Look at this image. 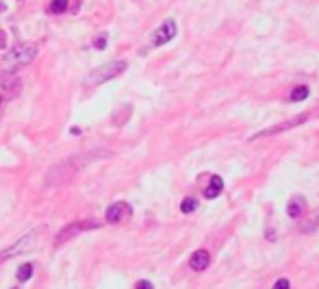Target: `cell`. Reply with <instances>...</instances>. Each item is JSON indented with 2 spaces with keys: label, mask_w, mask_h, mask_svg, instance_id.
<instances>
[{
  "label": "cell",
  "mask_w": 319,
  "mask_h": 289,
  "mask_svg": "<svg viewBox=\"0 0 319 289\" xmlns=\"http://www.w3.org/2000/svg\"><path fill=\"white\" fill-rule=\"evenodd\" d=\"M96 155H76L72 159H65L61 161L57 167H52L50 172H48L46 176V185H61L65 181H70V178L76 174V170H80L82 165H87Z\"/></svg>",
  "instance_id": "cell-1"
},
{
  "label": "cell",
  "mask_w": 319,
  "mask_h": 289,
  "mask_svg": "<svg viewBox=\"0 0 319 289\" xmlns=\"http://www.w3.org/2000/svg\"><path fill=\"white\" fill-rule=\"evenodd\" d=\"M37 57V46L35 43H20L13 50L7 52V57L2 59V72L7 74H15L22 68H26L33 59Z\"/></svg>",
  "instance_id": "cell-2"
},
{
  "label": "cell",
  "mask_w": 319,
  "mask_h": 289,
  "mask_svg": "<svg viewBox=\"0 0 319 289\" xmlns=\"http://www.w3.org/2000/svg\"><path fill=\"white\" fill-rule=\"evenodd\" d=\"M126 68H128V63L122 61V59H118V61H109L100 65V68H96L93 72H89V76H87L85 81H82V87H98L102 85L104 81H111L115 79V76H120L122 72H126Z\"/></svg>",
  "instance_id": "cell-3"
},
{
  "label": "cell",
  "mask_w": 319,
  "mask_h": 289,
  "mask_svg": "<svg viewBox=\"0 0 319 289\" xmlns=\"http://www.w3.org/2000/svg\"><path fill=\"white\" fill-rule=\"evenodd\" d=\"M41 239V231H31L26 233L24 237L20 239V242H15L11 248H7L4 252H0V261H7V259H13L15 254H22V252H29V250L35 246L37 242Z\"/></svg>",
  "instance_id": "cell-4"
},
{
  "label": "cell",
  "mask_w": 319,
  "mask_h": 289,
  "mask_svg": "<svg viewBox=\"0 0 319 289\" xmlns=\"http://www.w3.org/2000/svg\"><path fill=\"white\" fill-rule=\"evenodd\" d=\"M309 118H311L309 113H300V116L291 118V120H287V122H280V124H276V126H272V128H267V130H261V133H256L254 137H250V139H261V137H267V135H276V133H282V130L295 128V126H300L302 122H306Z\"/></svg>",
  "instance_id": "cell-5"
},
{
  "label": "cell",
  "mask_w": 319,
  "mask_h": 289,
  "mask_svg": "<svg viewBox=\"0 0 319 289\" xmlns=\"http://www.w3.org/2000/svg\"><path fill=\"white\" fill-rule=\"evenodd\" d=\"M133 215V209H130L128 203H113L107 209V222L109 224H122V222L130 220Z\"/></svg>",
  "instance_id": "cell-6"
},
{
  "label": "cell",
  "mask_w": 319,
  "mask_h": 289,
  "mask_svg": "<svg viewBox=\"0 0 319 289\" xmlns=\"http://www.w3.org/2000/svg\"><path fill=\"white\" fill-rule=\"evenodd\" d=\"M174 37H176V22L165 20L155 31V35H152V43H155V46H163V43H167L169 40H174Z\"/></svg>",
  "instance_id": "cell-7"
},
{
  "label": "cell",
  "mask_w": 319,
  "mask_h": 289,
  "mask_svg": "<svg viewBox=\"0 0 319 289\" xmlns=\"http://www.w3.org/2000/svg\"><path fill=\"white\" fill-rule=\"evenodd\" d=\"M96 226H98V222H76V224H70V226H65L57 237H54V244H63L65 239L79 235L80 231H87V228H96Z\"/></svg>",
  "instance_id": "cell-8"
},
{
  "label": "cell",
  "mask_w": 319,
  "mask_h": 289,
  "mask_svg": "<svg viewBox=\"0 0 319 289\" xmlns=\"http://www.w3.org/2000/svg\"><path fill=\"white\" fill-rule=\"evenodd\" d=\"M208 263H211V254H208L206 250H196V252L191 254V259H189L191 270H196V272L206 270V268H208Z\"/></svg>",
  "instance_id": "cell-9"
},
{
  "label": "cell",
  "mask_w": 319,
  "mask_h": 289,
  "mask_svg": "<svg viewBox=\"0 0 319 289\" xmlns=\"http://www.w3.org/2000/svg\"><path fill=\"white\" fill-rule=\"evenodd\" d=\"M222 189H224L222 176H211L208 178V183H206V187H204V198H208V200L217 198V196L222 194Z\"/></svg>",
  "instance_id": "cell-10"
},
{
  "label": "cell",
  "mask_w": 319,
  "mask_h": 289,
  "mask_svg": "<svg viewBox=\"0 0 319 289\" xmlns=\"http://www.w3.org/2000/svg\"><path fill=\"white\" fill-rule=\"evenodd\" d=\"M304 209H306V203H304L302 196H293L287 205V213H289V217H293V220H298L300 215H304Z\"/></svg>",
  "instance_id": "cell-11"
},
{
  "label": "cell",
  "mask_w": 319,
  "mask_h": 289,
  "mask_svg": "<svg viewBox=\"0 0 319 289\" xmlns=\"http://www.w3.org/2000/svg\"><path fill=\"white\" fill-rule=\"evenodd\" d=\"M309 87L306 85H300V87H295L293 91H291V96H289V100L291 102H302V100H306V98H309Z\"/></svg>",
  "instance_id": "cell-12"
},
{
  "label": "cell",
  "mask_w": 319,
  "mask_h": 289,
  "mask_svg": "<svg viewBox=\"0 0 319 289\" xmlns=\"http://www.w3.org/2000/svg\"><path fill=\"white\" fill-rule=\"evenodd\" d=\"M68 9V0H50L48 4V13H63Z\"/></svg>",
  "instance_id": "cell-13"
},
{
  "label": "cell",
  "mask_w": 319,
  "mask_h": 289,
  "mask_svg": "<svg viewBox=\"0 0 319 289\" xmlns=\"http://www.w3.org/2000/svg\"><path fill=\"white\" fill-rule=\"evenodd\" d=\"M15 276H18L20 283H26V281H29L31 276H33V265H31V263L20 265V270H18V274H15Z\"/></svg>",
  "instance_id": "cell-14"
},
{
  "label": "cell",
  "mask_w": 319,
  "mask_h": 289,
  "mask_svg": "<svg viewBox=\"0 0 319 289\" xmlns=\"http://www.w3.org/2000/svg\"><path fill=\"white\" fill-rule=\"evenodd\" d=\"M196 209H198V200L196 198H185L183 203H180V211H183V213H194Z\"/></svg>",
  "instance_id": "cell-15"
},
{
  "label": "cell",
  "mask_w": 319,
  "mask_h": 289,
  "mask_svg": "<svg viewBox=\"0 0 319 289\" xmlns=\"http://www.w3.org/2000/svg\"><path fill=\"white\" fill-rule=\"evenodd\" d=\"M93 48H98V50H102V48H107V35L96 37V41H93Z\"/></svg>",
  "instance_id": "cell-16"
},
{
  "label": "cell",
  "mask_w": 319,
  "mask_h": 289,
  "mask_svg": "<svg viewBox=\"0 0 319 289\" xmlns=\"http://www.w3.org/2000/svg\"><path fill=\"white\" fill-rule=\"evenodd\" d=\"M274 289H291L289 279H278V281H276V285H274Z\"/></svg>",
  "instance_id": "cell-17"
},
{
  "label": "cell",
  "mask_w": 319,
  "mask_h": 289,
  "mask_svg": "<svg viewBox=\"0 0 319 289\" xmlns=\"http://www.w3.org/2000/svg\"><path fill=\"white\" fill-rule=\"evenodd\" d=\"M135 289H155V287H152V283L150 281H139V283H137V287Z\"/></svg>",
  "instance_id": "cell-18"
},
{
  "label": "cell",
  "mask_w": 319,
  "mask_h": 289,
  "mask_svg": "<svg viewBox=\"0 0 319 289\" xmlns=\"http://www.w3.org/2000/svg\"><path fill=\"white\" fill-rule=\"evenodd\" d=\"M4 43H7V37H4V33H0V48H2Z\"/></svg>",
  "instance_id": "cell-19"
},
{
  "label": "cell",
  "mask_w": 319,
  "mask_h": 289,
  "mask_svg": "<svg viewBox=\"0 0 319 289\" xmlns=\"http://www.w3.org/2000/svg\"><path fill=\"white\" fill-rule=\"evenodd\" d=\"M2 100H4V98H2V94H0V107H2Z\"/></svg>",
  "instance_id": "cell-20"
}]
</instances>
